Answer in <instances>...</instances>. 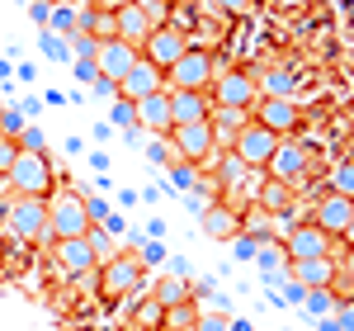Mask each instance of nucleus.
<instances>
[{"label": "nucleus", "mask_w": 354, "mask_h": 331, "mask_svg": "<svg viewBox=\"0 0 354 331\" xmlns=\"http://www.w3.org/2000/svg\"><path fill=\"white\" fill-rule=\"evenodd\" d=\"M5 185L15 199H48L53 194V161H48V152H19L15 166H10V175H5Z\"/></svg>", "instance_id": "nucleus-1"}, {"label": "nucleus", "mask_w": 354, "mask_h": 331, "mask_svg": "<svg viewBox=\"0 0 354 331\" xmlns=\"http://www.w3.org/2000/svg\"><path fill=\"white\" fill-rule=\"evenodd\" d=\"M100 298L104 303H123L133 289H142V275H147V265L137 260V256H109V260H100Z\"/></svg>", "instance_id": "nucleus-2"}, {"label": "nucleus", "mask_w": 354, "mask_h": 331, "mask_svg": "<svg viewBox=\"0 0 354 331\" xmlns=\"http://www.w3.org/2000/svg\"><path fill=\"white\" fill-rule=\"evenodd\" d=\"M48 232H53V242L85 237L90 232V213H85V199L76 190H57L48 199Z\"/></svg>", "instance_id": "nucleus-3"}, {"label": "nucleus", "mask_w": 354, "mask_h": 331, "mask_svg": "<svg viewBox=\"0 0 354 331\" xmlns=\"http://www.w3.org/2000/svg\"><path fill=\"white\" fill-rule=\"evenodd\" d=\"M170 152H175V161H189L194 170H198L203 161L218 156L213 128H208V123H175V128H170Z\"/></svg>", "instance_id": "nucleus-4"}, {"label": "nucleus", "mask_w": 354, "mask_h": 331, "mask_svg": "<svg viewBox=\"0 0 354 331\" xmlns=\"http://www.w3.org/2000/svg\"><path fill=\"white\" fill-rule=\"evenodd\" d=\"M213 76H218L213 53H203V48H194V43H189V53L165 71V85H170V90H208Z\"/></svg>", "instance_id": "nucleus-5"}, {"label": "nucleus", "mask_w": 354, "mask_h": 331, "mask_svg": "<svg viewBox=\"0 0 354 331\" xmlns=\"http://www.w3.org/2000/svg\"><path fill=\"white\" fill-rule=\"evenodd\" d=\"M5 218H10V232L19 242H48L53 237L48 232V199H10Z\"/></svg>", "instance_id": "nucleus-6"}, {"label": "nucleus", "mask_w": 354, "mask_h": 331, "mask_svg": "<svg viewBox=\"0 0 354 331\" xmlns=\"http://www.w3.org/2000/svg\"><path fill=\"white\" fill-rule=\"evenodd\" d=\"M137 53L147 57L156 71H170L180 57L189 53V33H180L175 24H161V28H151V33H147V43H142Z\"/></svg>", "instance_id": "nucleus-7"}, {"label": "nucleus", "mask_w": 354, "mask_h": 331, "mask_svg": "<svg viewBox=\"0 0 354 331\" xmlns=\"http://www.w3.org/2000/svg\"><path fill=\"white\" fill-rule=\"evenodd\" d=\"M279 142H283V138H274L270 128H260V123L250 118L241 133H236V142H232V156H241L250 170H260V166H270V156H274Z\"/></svg>", "instance_id": "nucleus-8"}, {"label": "nucleus", "mask_w": 354, "mask_h": 331, "mask_svg": "<svg viewBox=\"0 0 354 331\" xmlns=\"http://www.w3.org/2000/svg\"><path fill=\"white\" fill-rule=\"evenodd\" d=\"M213 105L218 109H250L255 100H260V90H255V76H245V71H227V76H213Z\"/></svg>", "instance_id": "nucleus-9"}, {"label": "nucleus", "mask_w": 354, "mask_h": 331, "mask_svg": "<svg viewBox=\"0 0 354 331\" xmlns=\"http://www.w3.org/2000/svg\"><path fill=\"white\" fill-rule=\"evenodd\" d=\"M137 57H142V53H137L133 43H123V38H104V43H100V53H95V71H100L104 81L118 85L128 71H133Z\"/></svg>", "instance_id": "nucleus-10"}, {"label": "nucleus", "mask_w": 354, "mask_h": 331, "mask_svg": "<svg viewBox=\"0 0 354 331\" xmlns=\"http://www.w3.org/2000/svg\"><path fill=\"white\" fill-rule=\"evenodd\" d=\"M156 90H165V71H156L147 57H137L133 71L118 81V100H128V105H137V100H147V95H156Z\"/></svg>", "instance_id": "nucleus-11"}, {"label": "nucleus", "mask_w": 354, "mask_h": 331, "mask_svg": "<svg viewBox=\"0 0 354 331\" xmlns=\"http://www.w3.org/2000/svg\"><path fill=\"white\" fill-rule=\"evenodd\" d=\"M283 251H288V260H322V256H330V237L317 222H302L283 237Z\"/></svg>", "instance_id": "nucleus-12"}, {"label": "nucleus", "mask_w": 354, "mask_h": 331, "mask_svg": "<svg viewBox=\"0 0 354 331\" xmlns=\"http://www.w3.org/2000/svg\"><path fill=\"white\" fill-rule=\"evenodd\" d=\"M350 218H354V199H345V194H322V199H317V213H312V222L326 232L330 242H335V237H345Z\"/></svg>", "instance_id": "nucleus-13"}, {"label": "nucleus", "mask_w": 354, "mask_h": 331, "mask_svg": "<svg viewBox=\"0 0 354 331\" xmlns=\"http://www.w3.org/2000/svg\"><path fill=\"white\" fill-rule=\"evenodd\" d=\"M53 256H57V265H62L66 275H95V270H100V256H95V247H90L85 237H66V242H57Z\"/></svg>", "instance_id": "nucleus-14"}, {"label": "nucleus", "mask_w": 354, "mask_h": 331, "mask_svg": "<svg viewBox=\"0 0 354 331\" xmlns=\"http://www.w3.org/2000/svg\"><path fill=\"white\" fill-rule=\"evenodd\" d=\"M340 275V265L322 256V260H288V284H298L302 294L307 289H330V279Z\"/></svg>", "instance_id": "nucleus-15"}, {"label": "nucleus", "mask_w": 354, "mask_h": 331, "mask_svg": "<svg viewBox=\"0 0 354 331\" xmlns=\"http://www.w3.org/2000/svg\"><path fill=\"white\" fill-rule=\"evenodd\" d=\"M260 109H255V123L260 128H270L274 138H283V133H293L302 123V114H298V105L293 100H255Z\"/></svg>", "instance_id": "nucleus-16"}, {"label": "nucleus", "mask_w": 354, "mask_h": 331, "mask_svg": "<svg viewBox=\"0 0 354 331\" xmlns=\"http://www.w3.org/2000/svg\"><path fill=\"white\" fill-rule=\"evenodd\" d=\"M265 170L274 175V185H293V180H302V175H307V152H302L298 142H279Z\"/></svg>", "instance_id": "nucleus-17"}, {"label": "nucleus", "mask_w": 354, "mask_h": 331, "mask_svg": "<svg viewBox=\"0 0 354 331\" xmlns=\"http://www.w3.org/2000/svg\"><path fill=\"white\" fill-rule=\"evenodd\" d=\"M213 100L208 90H170V118L175 123H208Z\"/></svg>", "instance_id": "nucleus-18"}, {"label": "nucleus", "mask_w": 354, "mask_h": 331, "mask_svg": "<svg viewBox=\"0 0 354 331\" xmlns=\"http://www.w3.org/2000/svg\"><path fill=\"white\" fill-rule=\"evenodd\" d=\"M133 109H137V123L151 128V133H170L175 128V118H170V90H156V95L137 100Z\"/></svg>", "instance_id": "nucleus-19"}, {"label": "nucleus", "mask_w": 354, "mask_h": 331, "mask_svg": "<svg viewBox=\"0 0 354 331\" xmlns=\"http://www.w3.org/2000/svg\"><path fill=\"white\" fill-rule=\"evenodd\" d=\"M198 227H203L213 242H232V237H241V218L232 213V204H208V208L198 213Z\"/></svg>", "instance_id": "nucleus-20"}, {"label": "nucleus", "mask_w": 354, "mask_h": 331, "mask_svg": "<svg viewBox=\"0 0 354 331\" xmlns=\"http://www.w3.org/2000/svg\"><path fill=\"white\" fill-rule=\"evenodd\" d=\"M245 123H250V109H218L213 105V114H208V128H213V142L218 147H232Z\"/></svg>", "instance_id": "nucleus-21"}, {"label": "nucleus", "mask_w": 354, "mask_h": 331, "mask_svg": "<svg viewBox=\"0 0 354 331\" xmlns=\"http://www.w3.org/2000/svg\"><path fill=\"white\" fill-rule=\"evenodd\" d=\"M113 24H118V38H123V43H133V48H142V43H147V33H151V19H147V10H142V5H123V10L113 15Z\"/></svg>", "instance_id": "nucleus-22"}, {"label": "nucleus", "mask_w": 354, "mask_h": 331, "mask_svg": "<svg viewBox=\"0 0 354 331\" xmlns=\"http://www.w3.org/2000/svg\"><path fill=\"white\" fill-rule=\"evenodd\" d=\"M255 90H260V100H293L298 81H293V71L270 66V71H260V76H255Z\"/></svg>", "instance_id": "nucleus-23"}, {"label": "nucleus", "mask_w": 354, "mask_h": 331, "mask_svg": "<svg viewBox=\"0 0 354 331\" xmlns=\"http://www.w3.org/2000/svg\"><path fill=\"white\" fill-rule=\"evenodd\" d=\"M189 298H194V284H189V279H180V275H161L156 284H151V303H161V307L189 303Z\"/></svg>", "instance_id": "nucleus-24"}, {"label": "nucleus", "mask_w": 354, "mask_h": 331, "mask_svg": "<svg viewBox=\"0 0 354 331\" xmlns=\"http://www.w3.org/2000/svg\"><path fill=\"white\" fill-rule=\"evenodd\" d=\"M213 161H218V190H236L245 180V170H250V166H245L241 156H232V152H227V156H213Z\"/></svg>", "instance_id": "nucleus-25"}, {"label": "nucleus", "mask_w": 354, "mask_h": 331, "mask_svg": "<svg viewBox=\"0 0 354 331\" xmlns=\"http://www.w3.org/2000/svg\"><path fill=\"white\" fill-rule=\"evenodd\" d=\"M194 322H198V307H194V298H189V303H175V307H161V327H165V331H189Z\"/></svg>", "instance_id": "nucleus-26"}, {"label": "nucleus", "mask_w": 354, "mask_h": 331, "mask_svg": "<svg viewBox=\"0 0 354 331\" xmlns=\"http://www.w3.org/2000/svg\"><path fill=\"white\" fill-rule=\"evenodd\" d=\"M302 303H307L312 317H326L330 307H335V298H330V289H307V294H302Z\"/></svg>", "instance_id": "nucleus-27"}, {"label": "nucleus", "mask_w": 354, "mask_h": 331, "mask_svg": "<svg viewBox=\"0 0 354 331\" xmlns=\"http://www.w3.org/2000/svg\"><path fill=\"white\" fill-rule=\"evenodd\" d=\"M48 24H53L57 33H76V5H53Z\"/></svg>", "instance_id": "nucleus-28"}, {"label": "nucleus", "mask_w": 354, "mask_h": 331, "mask_svg": "<svg viewBox=\"0 0 354 331\" xmlns=\"http://www.w3.org/2000/svg\"><path fill=\"white\" fill-rule=\"evenodd\" d=\"M330 194H345V199H354V161L335 166V180H330Z\"/></svg>", "instance_id": "nucleus-29"}, {"label": "nucleus", "mask_w": 354, "mask_h": 331, "mask_svg": "<svg viewBox=\"0 0 354 331\" xmlns=\"http://www.w3.org/2000/svg\"><path fill=\"white\" fill-rule=\"evenodd\" d=\"M28 123H24V114L19 109H0V138H19Z\"/></svg>", "instance_id": "nucleus-30"}, {"label": "nucleus", "mask_w": 354, "mask_h": 331, "mask_svg": "<svg viewBox=\"0 0 354 331\" xmlns=\"http://www.w3.org/2000/svg\"><path fill=\"white\" fill-rule=\"evenodd\" d=\"M288 204H293V199H288V185H270V190H265V208H270V213H283Z\"/></svg>", "instance_id": "nucleus-31"}, {"label": "nucleus", "mask_w": 354, "mask_h": 331, "mask_svg": "<svg viewBox=\"0 0 354 331\" xmlns=\"http://www.w3.org/2000/svg\"><path fill=\"white\" fill-rule=\"evenodd\" d=\"M194 331H232V322H227L222 312H203V307H198V322H194Z\"/></svg>", "instance_id": "nucleus-32"}, {"label": "nucleus", "mask_w": 354, "mask_h": 331, "mask_svg": "<svg viewBox=\"0 0 354 331\" xmlns=\"http://www.w3.org/2000/svg\"><path fill=\"white\" fill-rule=\"evenodd\" d=\"M113 123H118V128H128V133L137 128V109L128 105V100H113Z\"/></svg>", "instance_id": "nucleus-33"}, {"label": "nucleus", "mask_w": 354, "mask_h": 331, "mask_svg": "<svg viewBox=\"0 0 354 331\" xmlns=\"http://www.w3.org/2000/svg\"><path fill=\"white\" fill-rule=\"evenodd\" d=\"M170 175H175L180 190H194V180H198V170H194L189 161H170Z\"/></svg>", "instance_id": "nucleus-34"}, {"label": "nucleus", "mask_w": 354, "mask_h": 331, "mask_svg": "<svg viewBox=\"0 0 354 331\" xmlns=\"http://www.w3.org/2000/svg\"><path fill=\"white\" fill-rule=\"evenodd\" d=\"M71 43H76V57H81V62H95V53H100V38H90V33H71Z\"/></svg>", "instance_id": "nucleus-35"}, {"label": "nucleus", "mask_w": 354, "mask_h": 331, "mask_svg": "<svg viewBox=\"0 0 354 331\" xmlns=\"http://www.w3.org/2000/svg\"><path fill=\"white\" fill-rule=\"evenodd\" d=\"M15 142H19V152H48V142H43V133H38V128H24Z\"/></svg>", "instance_id": "nucleus-36"}, {"label": "nucleus", "mask_w": 354, "mask_h": 331, "mask_svg": "<svg viewBox=\"0 0 354 331\" xmlns=\"http://www.w3.org/2000/svg\"><path fill=\"white\" fill-rule=\"evenodd\" d=\"M15 156H19V142H15V138H0V175H10Z\"/></svg>", "instance_id": "nucleus-37"}, {"label": "nucleus", "mask_w": 354, "mask_h": 331, "mask_svg": "<svg viewBox=\"0 0 354 331\" xmlns=\"http://www.w3.org/2000/svg\"><path fill=\"white\" fill-rule=\"evenodd\" d=\"M147 156H151L156 166H170V161H175V152H170V142H161V138H151V147H147Z\"/></svg>", "instance_id": "nucleus-38"}, {"label": "nucleus", "mask_w": 354, "mask_h": 331, "mask_svg": "<svg viewBox=\"0 0 354 331\" xmlns=\"http://www.w3.org/2000/svg\"><path fill=\"white\" fill-rule=\"evenodd\" d=\"M85 213H90V227H95V222L109 218V204H104V199H85Z\"/></svg>", "instance_id": "nucleus-39"}, {"label": "nucleus", "mask_w": 354, "mask_h": 331, "mask_svg": "<svg viewBox=\"0 0 354 331\" xmlns=\"http://www.w3.org/2000/svg\"><path fill=\"white\" fill-rule=\"evenodd\" d=\"M151 322H161V303H142V312H137V327H151Z\"/></svg>", "instance_id": "nucleus-40"}, {"label": "nucleus", "mask_w": 354, "mask_h": 331, "mask_svg": "<svg viewBox=\"0 0 354 331\" xmlns=\"http://www.w3.org/2000/svg\"><path fill=\"white\" fill-rule=\"evenodd\" d=\"M222 15H245V10H255V0H213Z\"/></svg>", "instance_id": "nucleus-41"}, {"label": "nucleus", "mask_w": 354, "mask_h": 331, "mask_svg": "<svg viewBox=\"0 0 354 331\" xmlns=\"http://www.w3.org/2000/svg\"><path fill=\"white\" fill-rule=\"evenodd\" d=\"M48 15H53V5H43V0H33V5H28V19H33L38 28H48Z\"/></svg>", "instance_id": "nucleus-42"}, {"label": "nucleus", "mask_w": 354, "mask_h": 331, "mask_svg": "<svg viewBox=\"0 0 354 331\" xmlns=\"http://www.w3.org/2000/svg\"><path fill=\"white\" fill-rule=\"evenodd\" d=\"M335 327H340V331H354V307L350 303H335Z\"/></svg>", "instance_id": "nucleus-43"}, {"label": "nucleus", "mask_w": 354, "mask_h": 331, "mask_svg": "<svg viewBox=\"0 0 354 331\" xmlns=\"http://www.w3.org/2000/svg\"><path fill=\"white\" fill-rule=\"evenodd\" d=\"M137 260H142V265H151V260H165L161 242H147V247H142V256H137Z\"/></svg>", "instance_id": "nucleus-44"}, {"label": "nucleus", "mask_w": 354, "mask_h": 331, "mask_svg": "<svg viewBox=\"0 0 354 331\" xmlns=\"http://www.w3.org/2000/svg\"><path fill=\"white\" fill-rule=\"evenodd\" d=\"M76 76H81V81H100V71H95V62H76Z\"/></svg>", "instance_id": "nucleus-45"}, {"label": "nucleus", "mask_w": 354, "mask_h": 331, "mask_svg": "<svg viewBox=\"0 0 354 331\" xmlns=\"http://www.w3.org/2000/svg\"><path fill=\"white\" fill-rule=\"evenodd\" d=\"M43 43H48V57H57V62L66 57V48H62V38H53V33H43Z\"/></svg>", "instance_id": "nucleus-46"}, {"label": "nucleus", "mask_w": 354, "mask_h": 331, "mask_svg": "<svg viewBox=\"0 0 354 331\" xmlns=\"http://www.w3.org/2000/svg\"><path fill=\"white\" fill-rule=\"evenodd\" d=\"M123 5H137V0H95V10H109V15H118Z\"/></svg>", "instance_id": "nucleus-47"}, {"label": "nucleus", "mask_w": 354, "mask_h": 331, "mask_svg": "<svg viewBox=\"0 0 354 331\" xmlns=\"http://www.w3.org/2000/svg\"><path fill=\"white\" fill-rule=\"evenodd\" d=\"M95 90H100V95H104V100H118V85H113V81H104V76H100V81H95Z\"/></svg>", "instance_id": "nucleus-48"}, {"label": "nucleus", "mask_w": 354, "mask_h": 331, "mask_svg": "<svg viewBox=\"0 0 354 331\" xmlns=\"http://www.w3.org/2000/svg\"><path fill=\"white\" fill-rule=\"evenodd\" d=\"M170 275H180V279H189V260H180V256H175V260H170Z\"/></svg>", "instance_id": "nucleus-49"}, {"label": "nucleus", "mask_w": 354, "mask_h": 331, "mask_svg": "<svg viewBox=\"0 0 354 331\" xmlns=\"http://www.w3.org/2000/svg\"><path fill=\"white\" fill-rule=\"evenodd\" d=\"M340 275H345V279H350V284H354V247L345 251V265H340Z\"/></svg>", "instance_id": "nucleus-50"}, {"label": "nucleus", "mask_w": 354, "mask_h": 331, "mask_svg": "<svg viewBox=\"0 0 354 331\" xmlns=\"http://www.w3.org/2000/svg\"><path fill=\"white\" fill-rule=\"evenodd\" d=\"M345 242H350V247H354V218H350V227H345Z\"/></svg>", "instance_id": "nucleus-51"}, {"label": "nucleus", "mask_w": 354, "mask_h": 331, "mask_svg": "<svg viewBox=\"0 0 354 331\" xmlns=\"http://www.w3.org/2000/svg\"><path fill=\"white\" fill-rule=\"evenodd\" d=\"M48 5H81V0H48Z\"/></svg>", "instance_id": "nucleus-52"}, {"label": "nucleus", "mask_w": 354, "mask_h": 331, "mask_svg": "<svg viewBox=\"0 0 354 331\" xmlns=\"http://www.w3.org/2000/svg\"><path fill=\"white\" fill-rule=\"evenodd\" d=\"M0 190H5V175H0Z\"/></svg>", "instance_id": "nucleus-53"}, {"label": "nucleus", "mask_w": 354, "mask_h": 331, "mask_svg": "<svg viewBox=\"0 0 354 331\" xmlns=\"http://www.w3.org/2000/svg\"><path fill=\"white\" fill-rule=\"evenodd\" d=\"M189 331H194V327H189Z\"/></svg>", "instance_id": "nucleus-54"}]
</instances>
